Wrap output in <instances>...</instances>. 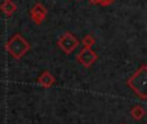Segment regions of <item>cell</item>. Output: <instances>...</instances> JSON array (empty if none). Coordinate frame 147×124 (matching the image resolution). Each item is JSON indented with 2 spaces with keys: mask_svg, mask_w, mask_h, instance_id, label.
<instances>
[{
  "mask_svg": "<svg viewBox=\"0 0 147 124\" xmlns=\"http://www.w3.org/2000/svg\"><path fill=\"white\" fill-rule=\"evenodd\" d=\"M128 87L132 89L133 92H136L138 97H141L142 100L147 98L146 93V85H147V66L142 65L127 81Z\"/></svg>",
  "mask_w": 147,
  "mask_h": 124,
  "instance_id": "cell-1",
  "label": "cell"
},
{
  "mask_svg": "<svg viewBox=\"0 0 147 124\" xmlns=\"http://www.w3.org/2000/svg\"><path fill=\"white\" fill-rule=\"evenodd\" d=\"M38 83L40 84L41 87H44V88H51V87L56 83V78H54L48 70H45V71H43L41 75L38 78Z\"/></svg>",
  "mask_w": 147,
  "mask_h": 124,
  "instance_id": "cell-6",
  "label": "cell"
},
{
  "mask_svg": "<svg viewBox=\"0 0 147 124\" xmlns=\"http://www.w3.org/2000/svg\"><path fill=\"white\" fill-rule=\"evenodd\" d=\"M121 124H124V123H121Z\"/></svg>",
  "mask_w": 147,
  "mask_h": 124,
  "instance_id": "cell-12",
  "label": "cell"
},
{
  "mask_svg": "<svg viewBox=\"0 0 147 124\" xmlns=\"http://www.w3.org/2000/svg\"><path fill=\"white\" fill-rule=\"evenodd\" d=\"M81 43H83L84 48H90V47L96 43V39H94L92 35H86V36H84V38H83Z\"/></svg>",
  "mask_w": 147,
  "mask_h": 124,
  "instance_id": "cell-9",
  "label": "cell"
},
{
  "mask_svg": "<svg viewBox=\"0 0 147 124\" xmlns=\"http://www.w3.org/2000/svg\"><path fill=\"white\" fill-rule=\"evenodd\" d=\"M0 10L4 13L5 16H12L13 13L17 10V4L13 0H4L0 5Z\"/></svg>",
  "mask_w": 147,
  "mask_h": 124,
  "instance_id": "cell-7",
  "label": "cell"
},
{
  "mask_svg": "<svg viewBox=\"0 0 147 124\" xmlns=\"http://www.w3.org/2000/svg\"><path fill=\"white\" fill-rule=\"evenodd\" d=\"M79 43H80V41L76 39V36H74L71 33H66L59 38L58 47L66 54H71L72 52L79 47Z\"/></svg>",
  "mask_w": 147,
  "mask_h": 124,
  "instance_id": "cell-3",
  "label": "cell"
},
{
  "mask_svg": "<svg viewBox=\"0 0 147 124\" xmlns=\"http://www.w3.org/2000/svg\"><path fill=\"white\" fill-rule=\"evenodd\" d=\"M30 17H31V20L36 23V25H41L43 21L45 20V17H47L45 7H44L43 4H40V3L35 4V7L30 10Z\"/></svg>",
  "mask_w": 147,
  "mask_h": 124,
  "instance_id": "cell-5",
  "label": "cell"
},
{
  "mask_svg": "<svg viewBox=\"0 0 147 124\" xmlns=\"http://www.w3.org/2000/svg\"><path fill=\"white\" fill-rule=\"evenodd\" d=\"M130 115H132V118L134 120H142L146 115V110L141 105H136V106H133L130 109Z\"/></svg>",
  "mask_w": 147,
  "mask_h": 124,
  "instance_id": "cell-8",
  "label": "cell"
},
{
  "mask_svg": "<svg viewBox=\"0 0 147 124\" xmlns=\"http://www.w3.org/2000/svg\"><path fill=\"white\" fill-rule=\"evenodd\" d=\"M97 58H98V56L92 48H83L78 54V61L86 68L90 67L97 61Z\"/></svg>",
  "mask_w": 147,
  "mask_h": 124,
  "instance_id": "cell-4",
  "label": "cell"
},
{
  "mask_svg": "<svg viewBox=\"0 0 147 124\" xmlns=\"http://www.w3.org/2000/svg\"><path fill=\"white\" fill-rule=\"evenodd\" d=\"M114 1L115 0H98V4L103 5V7H109V5H111Z\"/></svg>",
  "mask_w": 147,
  "mask_h": 124,
  "instance_id": "cell-10",
  "label": "cell"
},
{
  "mask_svg": "<svg viewBox=\"0 0 147 124\" xmlns=\"http://www.w3.org/2000/svg\"><path fill=\"white\" fill-rule=\"evenodd\" d=\"M5 49L7 52L16 60H20L21 57H23L30 49V44L28 41L23 38L21 34H16L13 35L9 40L5 44Z\"/></svg>",
  "mask_w": 147,
  "mask_h": 124,
  "instance_id": "cell-2",
  "label": "cell"
},
{
  "mask_svg": "<svg viewBox=\"0 0 147 124\" xmlns=\"http://www.w3.org/2000/svg\"><path fill=\"white\" fill-rule=\"evenodd\" d=\"M90 4H98V0H89Z\"/></svg>",
  "mask_w": 147,
  "mask_h": 124,
  "instance_id": "cell-11",
  "label": "cell"
}]
</instances>
